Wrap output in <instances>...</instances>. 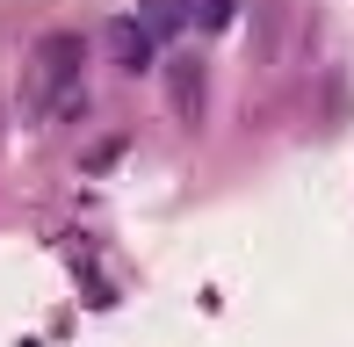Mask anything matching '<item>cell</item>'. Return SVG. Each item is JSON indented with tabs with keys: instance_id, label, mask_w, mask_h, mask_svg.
I'll list each match as a JSON object with an SVG mask.
<instances>
[{
	"instance_id": "obj_1",
	"label": "cell",
	"mask_w": 354,
	"mask_h": 347,
	"mask_svg": "<svg viewBox=\"0 0 354 347\" xmlns=\"http://www.w3.org/2000/svg\"><path fill=\"white\" fill-rule=\"evenodd\" d=\"M87 109V37L80 29H51L22 66V123H66Z\"/></svg>"
},
{
	"instance_id": "obj_2",
	"label": "cell",
	"mask_w": 354,
	"mask_h": 347,
	"mask_svg": "<svg viewBox=\"0 0 354 347\" xmlns=\"http://www.w3.org/2000/svg\"><path fill=\"white\" fill-rule=\"evenodd\" d=\"M203 94H210V80H203V51H174L167 58V102H174V116L196 123L203 116Z\"/></svg>"
},
{
	"instance_id": "obj_3",
	"label": "cell",
	"mask_w": 354,
	"mask_h": 347,
	"mask_svg": "<svg viewBox=\"0 0 354 347\" xmlns=\"http://www.w3.org/2000/svg\"><path fill=\"white\" fill-rule=\"evenodd\" d=\"M102 51L116 58L123 73H145V66H152V58H159V44L145 37V22H138V15H116V22L102 29Z\"/></svg>"
},
{
	"instance_id": "obj_4",
	"label": "cell",
	"mask_w": 354,
	"mask_h": 347,
	"mask_svg": "<svg viewBox=\"0 0 354 347\" xmlns=\"http://www.w3.org/2000/svg\"><path fill=\"white\" fill-rule=\"evenodd\" d=\"M138 22L152 44H167L174 29H188V0H138Z\"/></svg>"
},
{
	"instance_id": "obj_5",
	"label": "cell",
	"mask_w": 354,
	"mask_h": 347,
	"mask_svg": "<svg viewBox=\"0 0 354 347\" xmlns=\"http://www.w3.org/2000/svg\"><path fill=\"white\" fill-rule=\"evenodd\" d=\"M232 15H239V0H188V29H203V37H217Z\"/></svg>"
}]
</instances>
